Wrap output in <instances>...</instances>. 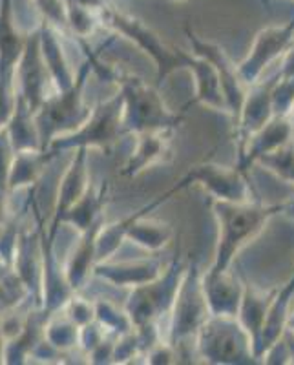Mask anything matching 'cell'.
I'll list each match as a JSON object with an SVG mask.
<instances>
[{
    "label": "cell",
    "instance_id": "cell-1",
    "mask_svg": "<svg viewBox=\"0 0 294 365\" xmlns=\"http://www.w3.org/2000/svg\"><path fill=\"white\" fill-rule=\"evenodd\" d=\"M211 207L218 225V241H216L214 259L208 269L228 270L238 254L265 230L273 217L285 214L290 205H261L254 201L230 203V201L212 200Z\"/></svg>",
    "mask_w": 294,
    "mask_h": 365
},
{
    "label": "cell",
    "instance_id": "cell-2",
    "mask_svg": "<svg viewBox=\"0 0 294 365\" xmlns=\"http://www.w3.org/2000/svg\"><path fill=\"white\" fill-rule=\"evenodd\" d=\"M123 96V126L128 135L146 132H174L185 119L187 108L172 112L156 86L146 84L137 75H117Z\"/></svg>",
    "mask_w": 294,
    "mask_h": 365
},
{
    "label": "cell",
    "instance_id": "cell-3",
    "mask_svg": "<svg viewBox=\"0 0 294 365\" xmlns=\"http://www.w3.org/2000/svg\"><path fill=\"white\" fill-rule=\"evenodd\" d=\"M99 63L88 57L86 63L77 71L74 86L66 91H55L35 113V125H37L41 146L44 152L57 137L75 132L86 123L91 108H88L84 103L83 91L90 73L93 70H99Z\"/></svg>",
    "mask_w": 294,
    "mask_h": 365
},
{
    "label": "cell",
    "instance_id": "cell-4",
    "mask_svg": "<svg viewBox=\"0 0 294 365\" xmlns=\"http://www.w3.org/2000/svg\"><path fill=\"white\" fill-rule=\"evenodd\" d=\"M194 347L205 364L249 365L260 361L253 338L236 316H208L196 334Z\"/></svg>",
    "mask_w": 294,
    "mask_h": 365
},
{
    "label": "cell",
    "instance_id": "cell-5",
    "mask_svg": "<svg viewBox=\"0 0 294 365\" xmlns=\"http://www.w3.org/2000/svg\"><path fill=\"white\" fill-rule=\"evenodd\" d=\"M99 13L103 24L113 29L117 35H123L128 41H132L139 50L145 51L152 58L158 84H161L174 71L188 70V64L194 57L192 51L188 53V51H183L179 48L166 46L152 28H148L145 22L139 21L137 17H132L128 13H123L116 8H110V6H103Z\"/></svg>",
    "mask_w": 294,
    "mask_h": 365
},
{
    "label": "cell",
    "instance_id": "cell-6",
    "mask_svg": "<svg viewBox=\"0 0 294 365\" xmlns=\"http://www.w3.org/2000/svg\"><path fill=\"white\" fill-rule=\"evenodd\" d=\"M123 110H125L123 96H121V91H117L116 96L106 101H101L97 106L91 108L90 117L81 128L66 133V135L57 137L46 152L51 158L57 155L59 152L77 148H96L110 152L123 137L128 135L125 132V126H123Z\"/></svg>",
    "mask_w": 294,
    "mask_h": 365
},
{
    "label": "cell",
    "instance_id": "cell-7",
    "mask_svg": "<svg viewBox=\"0 0 294 365\" xmlns=\"http://www.w3.org/2000/svg\"><path fill=\"white\" fill-rule=\"evenodd\" d=\"M208 316L211 309L203 291V270L199 267L198 256L192 254L170 311L166 341H170L174 347H181L188 340H194Z\"/></svg>",
    "mask_w": 294,
    "mask_h": 365
},
{
    "label": "cell",
    "instance_id": "cell-8",
    "mask_svg": "<svg viewBox=\"0 0 294 365\" xmlns=\"http://www.w3.org/2000/svg\"><path fill=\"white\" fill-rule=\"evenodd\" d=\"M185 267L187 263L183 262L179 254H176L174 259L165 267L158 278L145 285L130 289L125 309L132 319L133 327L152 324V322L159 324L163 316H170Z\"/></svg>",
    "mask_w": 294,
    "mask_h": 365
},
{
    "label": "cell",
    "instance_id": "cell-9",
    "mask_svg": "<svg viewBox=\"0 0 294 365\" xmlns=\"http://www.w3.org/2000/svg\"><path fill=\"white\" fill-rule=\"evenodd\" d=\"M198 185L208 192L211 200L230 201V203H247L253 201V190H250L247 172L241 170L240 166H227L214 161L198 163L176 182L172 190L178 192Z\"/></svg>",
    "mask_w": 294,
    "mask_h": 365
},
{
    "label": "cell",
    "instance_id": "cell-10",
    "mask_svg": "<svg viewBox=\"0 0 294 365\" xmlns=\"http://www.w3.org/2000/svg\"><path fill=\"white\" fill-rule=\"evenodd\" d=\"M294 44V19L285 24L263 28L254 38L249 53L238 64L240 77L247 86L263 79L267 68L276 63L280 57H285L290 46Z\"/></svg>",
    "mask_w": 294,
    "mask_h": 365
},
{
    "label": "cell",
    "instance_id": "cell-11",
    "mask_svg": "<svg viewBox=\"0 0 294 365\" xmlns=\"http://www.w3.org/2000/svg\"><path fill=\"white\" fill-rule=\"evenodd\" d=\"M15 84L17 93L26 101L29 110L35 113L39 112L44 101L48 99V86H54L51 75L46 68L44 57L41 50V28L26 37L24 51L19 61L17 71H15Z\"/></svg>",
    "mask_w": 294,
    "mask_h": 365
},
{
    "label": "cell",
    "instance_id": "cell-12",
    "mask_svg": "<svg viewBox=\"0 0 294 365\" xmlns=\"http://www.w3.org/2000/svg\"><path fill=\"white\" fill-rule=\"evenodd\" d=\"M185 34H187L188 42H191L192 53L205 58V61H208L214 66L216 73L220 77L221 88H223L225 99H227L228 115L236 120L238 113L241 110V104H243L245 93H247V88H249L241 81L238 64L228 57L227 51L220 44L205 41L198 34H194L191 28H185Z\"/></svg>",
    "mask_w": 294,
    "mask_h": 365
},
{
    "label": "cell",
    "instance_id": "cell-13",
    "mask_svg": "<svg viewBox=\"0 0 294 365\" xmlns=\"http://www.w3.org/2000/svg\"><path fill=\"white\" fill-rule=\"evenodd\" d=\"M294 120L290 115H274L263 128L238 146V163L241 170H249L253 165H258L261 158L273 154L287 143L293 141Z\"/></svg>",
    "mask_w": 294,
    "mask_h": 365
},
{
    "label": "cell",
    "instance_id": "cell-14",
    "mask_svg": "<svg viewBox=\"0 0 294 365\" xmlns=\"http://www.w3.org/2000/svg\"><path fill=\"white\" fill-rule=\"evenodd\" d=\"M276 77L278 73L274 75L273 79H261L247 88V93H245V99L243 104H241L240 113H238V119L234 120L238 128V146L243 145L253 133L263 128L276 115L273 106V88L274 83H276Z\"/></svg>",
    "mask_w": 294,
    "mask_h": 365
},
{
    "label": "cell",
    "instance_id": "cell-15",
    "mask_svg": "<svg viewBox=\"0 0 294 365\" xmlns=\"http://www.w3.org/2000/svg\"><path fill=\"white\" fill-rule=\"evenodd\" d=\"M88 154H90V150L88 148L75 150L74 159H71L70 166H68L63 179H61L57 200H55L54 220H51L50 228H48V236L54 241L64 214H66V212L86 194L88 188L91 187L90 172H88Z\"/></svg>",
    "mask_w": 294,
    "mask_h": 365
},
{
    "label": "cell",
    "instance_id": "cell-16",
    "mask_svg": "<svg viewBox=\"0 0 294 365\" xmlns=\"http://www.w3.org/2000/svg\"><path fill=\"white\" fill-rule=\"evenodd\" d=\"M26 37L15 26L13 0H0V86L17 88L15 71L24 51Z\"/></svg>",
    "mask_w": 294,
    "mask_h": 365
},
{
    "label": "cell",
    "instance_id": "cell-17",
    "mask_svg": "<svg viewBox=\"0 0 294 365\" xmlns=\"http://www.w3.org/2000/svg\"><path fill=\"white\" fill-rule=\"evenodd\" d=\"M245 283L228 270H203V291L211 314L236 316L243 298Z\"/></svg>",
    "mask_w": 294,
    "mask_h": 365
},
{
    "label": "cell",
    "instance_id": "cell-18",
    "mask_svg": "<svg viewBox=\"0 0 294 365\" xmlns=\"http://www.w3.org/2000/svg\"><path fill=\"white\" fill-rule=\"evenodd\" d=\"M165 270L161 259L158 257H146V259H130V262H108L97 263L93 274L97 278L104 279L123 289H133V287L145 285L152 282Z\"/></svg>",
    "mask_w": 294,
    "mask_h": 365
},
{
    "label": "cell",
    "instance_id": "cell-19",
    "mask_svg": "<svg viewBox=\"0 0 294 365\" xmlns=\"http://www.w3.org/2000/svg\"><path fill=\"white\" fill-rule=\"evenodd\" d=\"M136 137V148L126 159L121 175L137 178L156 165L172 158V132H146Z\"/></svg>",
    "mask_w": 294,
    "mask_h": 365
},
{
    "label": "cell",
    "instance_id": "cell-20",
    "mask_svg": "<svg viewBox=\"0 0 294 365\" xmlns=\"http://www.w3.org/2000/svg\"><path fill=\"white\" fill-rule=\"evenodd\" d=\"M61 34L55 26L50 22H42L41 24V50L42 57L48 71L51 75V83H54L55 91H66L75 84L77 73L74 68L70 66V61L64 51L63 41H61Z\"/></svg>",
    "mask_w": 294,
    "mask_h": 365
},
{
    "label": "cell",
    "instance_id": "cell-21",
    "mask_svg": "<svg viewBox=\"0 0 294 365\" xmlns=\"http://www.w3.org/2000/svg\"><path fill=\"white\" fill-rule=\"evenodd\" d=\"M106 223L103 220L91 225L86 232L81 234L79 243L74 247L71 254L68 256L66 265H64V274L70 283V287L75 292L79 291L81 287L86 283L90 274H93V269L97 265V236H99L101 228Z\"/></svg>",
    "mask_w": 294,
    "mask_h": 365
},
{
    "label": "cell",
    "instance_id": "cell-22",
    "mask_svg": "<svg viewBox=\"0 0 294 365\" xmlns=\"http://www.w3.org/2000/svg\"><path fill=\"white\" fill-rule=\"evenodd\" d=\"M294 298V274L289 278L285 285L278 287L276 292L273 296V302L269 305V311L265 316V324L261 329V336L258 341L256 356L261 361V354L265 353L267 349L274 344L276 340L283 336V332L287 331L290 318V305H293Z\"/></svg>",
    "mask_w": 294,
    "mask_h": 365
},
{
    "label": "cell",
    "instance_id": "cell-23",
    "mask_svg": "<svg viewBox=\"0 0 294 365\" xmlns=\"http://www.w3.org/2000/svg\"><path fill=\"white\" fill-rule=\"evenodd\" d=\"M187 71L192 75L196 84V97L192 103L203 104V106L216 110V112L228 113L227 99H225L223 88H221L220 77L216 73L214 66L205 58L194 55Z\"/></svg>",
    "mask_w": 294,
    "mask_h": 365
},
{
    "label": "cell",
    "instance_id": "cell-24",
    "mask_svg": "<svg viewBox=\"0 0 294 365\" xmlns=\"http://www.w3.org/2000/svg\"><path fill=\"white\" fill-rule=\"evenodd\" d=\"M108 195H110L108 181H104L99 188L90 187L86 194L64 214L61 225H71L81 234L86 232L91 225H96L97 221L104 217V207L108 203Z\"/></svg>",
    "mask_w": 294,
    "mask_h": 365
},
{
    "label": "cell",
    "instance_id": "cell-25",
    "mask_svg": "<svg viewBox=\"0 0 294 365\" xmlns=\"http://www.w3.org/2000/svg\"><path fill=\"white\" fill-rule=\"evenodd\" d=\"M274 292H276V289L263 292L256 289V287L245 283L243 298H241L240 311H238V319H240V324L243 325L245 331L249 332V336L253 338L254 353H256L258 349L261 329H263V324H265V316L267 311H269L270 302H273Z\"/></svg>",
    "mask_w": 294,
    "mask_h": 365
},
{
    "label": "cell",
    "instance_id": "cell-26",
    "mask_svg": "<svg viewBox=\"0 0 294 365\" xmlns=\"http://www.w3.org/2000/svg\"><path fill=\"white\" fill-rule=\"evenodd\" d=\"M172 228L168 223L158 220H150L146 214L137 217L128 227L126 240L132 241L133 245L141 247L146 252H159L165 249L172 240Z\"/></svg>",
    "mask_w": 294,
    "mask_h": 365
},
{
    "label": "cell",
    "instance_id": "cell-27",
    "mask_svg": "<svg viewBox=\"0 0 294 365\" xmlns=\"http://www.w3.org/2000/svg\"><path fill=\"white\" fill-rule=\"evenodd\" d=\"M50 158L51 155L44 150H19L15 152L11 174H9V190L31 187L34 182H37L42 168Z\"/></svg>",
    "mask_w": 294,
    "mask_h": 365
},
{
    "label": "cell",
    "instance_id": "cell-28",
    "mask_svg": "<svg viewBox=\"0 0 294 365\" xmlns=\"http://www.w3.org/2000/svg\"><path fill=\"white\" fill-rule=\"evenodd\" d=\"M79 334L81 327L63 309L51 312L44 325V340L59 353H68L71 349L79 347Z\"/></svg>",
    "mask_w": 294,
    "mask_h": 365
},
{
    "label": "cell",
    "instance_id": "cell-29",
    "mask_svg": "<svg viewBox=\"0 0 294 365\" xmlns=\"http://www.w3.org/2000/svg\"><path fill=\"white\" fill-rule=\"evenodd\" d=\"M96 319L113 336L126 334L133 329L126 309H119L110 299H96Z\"/></svg>",
    "mask_w": 294,
    "mask_h": 365
},
{
    "label": "cell",
    "instance_id": "cell-30",
    "mask_svg": "<svg viewBox=\"0 0 294 365\" xmlns=\"http://www.w3.org/2000/svg\"><path fill=\"white\" fill-rule=\"evenodd\" d=\"M258 165L265 166L267 170L273 172L276 178L294 185V143H287L285 146H282L273 154L261 158Z\"/></svg>",
    "mask_w": 294,
    "mask_h": 365
},
{
    "label": "cell",
    "instance_id": "cell-31",
    "mask_svg": "<svg viewBox=\"0 0 294 365\" xmlns=\"http://www.w3.org/2000/svg\"><path fill=\"white\" fill-rule=\"evenodd\" d=\"M273 106L276 115H290L294 106V75L282 77L278 73L273 88Z\"/></svg>",
    "mask_w": 294,
    "mask_h": 365
},
{
    "label": "cell",
    "instance_id": "cell-32",
    "mask_svg": "<svg viewBox=\"0 0 294 365\" xmlns=\"http://www.w3.org/2000/svg\"><path fill=\"white\" fill-rule=\"evenodd\" d=\"M15 148L9 139L8 128L0 132V200H6V192L9 190V174H11Z\"/></svg>",
    "mask_w": 294,
    "mask_h": 365
},
{
    "label": "cell",
    "instance_id": "cell-33",
    "mask_svg": "<svg viewBox=\"0 0 294 365\" xmlns=\"http://www.w3.org/2000/svg\"><path fill=\"white\" fill-rule=\"evenodd\" d=\"M63 311L79 327H84V325L96 322V302H90V299L81 298V296H71L66 302V305L63 307Z\"/></svg>",
    "mask_w": 294,
    "mask_h": 365
},
{
    "label": "cell",
    "instance_id": "cell-34",
    "mask_svg": "<svg viewBox=\"0 0 294 365\" xmlns=\"http://www.w3.org/2000/svg\"><path fill=\"white\" fill-rule=\"evenodd\" d=\"M143 354L141 344L137 338L136 329H132L126 334H121L116 340V351H113V364H126L132 358Z\"/></svg>",
    "mask_w": 294,
    "mask_h": 365
},
{
    "label": "cell",
    "instance_id": "cell-35",
    "mask_svg": "<svg viewBox=\"0 0 294 365\" xmlns=\"http://www.w3.org/2000/svg\"><path fill=\"white\" fill-rule=\"evenodd\" d=\"M108 336H113V334H110V332H108L106 329H104L103 325H101L99 322L96 319V322H91V324L81 327L79 347L83 349L84 353L90 354L91 351H93V349H96L101 341L106 340Z\"/></svg>",
    "mask_w": 294,
    "mask_h": 365
},
{
    "label": "cell",
    "instance_id": "cell-36",
    "mask_svg": "<svg viewBox=\"0 0 294 365\" xmlns=\"http://www.w3.org/2000/svg\"><path fill=\"white\" fill-rule=\"evenodd\" d=\"M146 356V364H153V365H168V364H176L178 361V349L174 345L170 344V341L161 340L159 344L153 345L150 349L148 353L145 354Z\"/></svg>",
    "mask_w": 294,
    "mask_h": 365
},
{
    "label": "cell",
    "instance_id": "cell-37",
    "mask_svg": "<svg viewBox=\"0 0 294 365\" xmlns=\"http://www.w3.org/2000/svg\"><path fill=\"white\" fill-rule=\"evenodd\" d=\"M261 361L263 364H293V353H290L289 341H287L285 334L280 340L274 341L265 353L261 354Z\"/></svg>",
    "mask_w": 294,
    "mask_h": 365
},
{
    "label": "cell",
    "instance_id": "cell-38",
    "mask_svg": "<svg viewBox=\"0 0 294 365\" xmlns=\"http://www.w3.org/2000/svg\"><path fill=\"white\" fill-rule=\"evenodd\" d=\"M278 73L282 75V77H289V75H294V44L290 46V50L287 51L285 57H283L282 66H280Z\"/></svg>",
    "mask_w": 294,
    "mask_h": 365
},
{
    "label": "cell",
    "instance_id": "cell-39",
    "mask_svg": "<svg viewBox=\"0 0 294 365\" xmlns=\"http://www.w3.org/2000/svg\"><path fill=\"white\" fill-rule=\"evenodd\" d=\"M287 329H290V331L294 332V311L290 312V318H289V325H287Z\"/></svg>",
    "mask_w": 294,
    "mask_h": 365
},
{
    "label": "cell",
    "instance_id": "cell-40",
    "mask_svg": "<svg viewBox=\"0 0 294 365\" xmlns=\"http://www.w3.org/2000/svg\"><path fill=\"white\" fill-rule=\"evenodd\" d=\"M290 115H294V106H293V112H290Z\"/></svg>",
    "mask_w": 294,
    "mask_h": 365
}]
</instances>
